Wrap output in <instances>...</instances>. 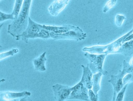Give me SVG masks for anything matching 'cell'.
I'll return each mask as SVG.
<instances>
[{"label": "cell", "instance_id": "1", "mask_svg": "<svg viewBox=\"0 0 133 101\" xmlns=\"http://www.w3.org/2000/svg\"><path fill=\"white\" fill-rule=\"evenodd\" d=\"M31 0H25L23 1L22 7L17 19L14 20L11 24L9 25L8 32L16 40L27 29L29 21V15Z\"/></svg>", "mask_w": 133, "mask_h": 101}, {"label": "cell", "instance_id": "2", "mask_svg": "<svg viewBox=\"0 0 133 101\" xmlns=\"http://www.w3.org/2000/svg\"><path fill=\"white\" fill-rule=\"evenodd\" d=\"M86 57L90 61V69L92 73H101L102 75L108 74L107 71L103 69V65L106 55H94L87 53L85 54Z\"/></svg>", "mask_w": 133, "mask_h": 101}, {"label": "cell", "instance_id": "3", "mask_svg": "<svg viewBox=\"0 0 133 101\" xmlns=\"http://www.w3.org/2000/svg\"><path fill=\"white\" fill-rule=\"evenodd\" d=\"M50 35L51 37L54 40L72 39L77 41L84 40L87 36L86 34L84 33L82 30L78 27L63 33L55 34L51 32Z\"/></svg>", "mask_w": 133, "mask_h": 101}, {"label": "cell", "instance_id": "4", "mask_svg": "<svg viewBox=\"0 0 133 101\" xmlns=\"http://www.w3.org/2000/svg\"><path fill=\"white\" fill-rule=\"evenodd\" d=\"M42 25L35 22L29 17L28 27L25 31L19 36L18 40L21 39L23 41L28 43L29 39L34 38L35 36L42 30Z\"/></svg>", "mask_w": 133, "mask_h": 101}, {"label": "cell", "instance_id": "5", "mask_svg": "<svg viewBox=\"0 0 133 101\" xmlns=\"http://www.w3.org/2000/svg\"><path fill=\"white\" fill-rule=\"evenodd\" d=\"M89 90L80 81L72 87V92L68 99L90 101L89 98Z\"/></svg>", "mask_w": 133, "mask_h": 101}, {"label": "cell", "instance_id": "6", "mask_svg": "<svg viewBox=\"0 0 133 101\" xmlns=\"http://www.w3.org/2000/svg\"><path fill=\"white\" fill-rule=\"evenodd\" d=\"M54 98L56 101H64L68 100L72 91V87L68 86L57 84L52 86Z\"/></svg>", "mask_w": 133, "mask_h": 101}, {"label": "cell", "instance_id": "7", "mask_svg": "<svg viewBox=\"0 0 133 101\" xmlns=\"http://www.w3.org/2000/svg\"><path fill=\"white\" fill-rule=\"evenodd\" d=\"M127 72L123 69L117 75H112L111 79L108 81L111 83L113 86L114 92L117 94L122 89L124 85L123 84V80L124 76L127 74Z\"/></svg>", "mask_w": 133, "mask_h": 101}, {"label": "cell", "instance_id": "8", "mask_svg": "<svg viewBox=\"0 0 133 101\" xmlns=\"http://www.w3.org/2000/svg\"><path fill=\"white\" fill-rule=\"evenodd\" d=\"M82 67L83 69V73L80 81L88 90L91 89L93 73L89 68V64L86 67L84 65H82Z\"/></svg>", "mask_w": 133, "mask_h": 101}, {"label": "cell", "instance_id": "9", "mask_svg": "<svg viewBox=\"0 0 133 101\" xmlns=\"http://www.w3.org/2000/svg\"><path fill=\"white\" fill-rule=\"evenodd\" d=\"M68 2L69 1H54L48 9L50 14L53 15H57L64 9Z\"/></svg>", "mask_w": 133, "mask_h": 101}, {"label": "cell", "instance_id": "10", "mask_svg": "<svg viewBox=\"0 0 133 101\" xmlns=\"http://www.w3.org/2000/svg\"><path fill=\"white\" fill-rule=\"evenodd\" d=\"M30 92L26 91H23L19 93H14V92H6L2 93L1 94V96L5 100L9 101L11 100L21 98L28 97L31 95Z\"/></svg>", "mask_w": 133, "mask_h": 101}, {"label": "cell", "instance_id": "11", "mask_svg": "<svg viewBox=\"0 0 133 101\" xmlns=\"http://www.w3.org/2000/svg\"><path fill=\"white\" fill-rule=\"evenodd\" d=\"M46 52H44L40 55L38 58L34 60L33 63L35 68L37 70L40 71H44L46 70L45 65L47 59L45 57Z\"/></svg>", "mask_w": 133, "mask_h": 101}, {"label": "cell", "instance_id": "12", "mask_svg": "<svg viewBox=\"0 0 133 101\" xmlns=\"http://www.w3.org/2000/svg\"><path fill=\"white\" fill-rule=\"evenodd\" d=\"M102 75L101 73H98L93 75L92 90L96 95H98V93L100 89V82Z\"/></svg>", "mask_w": 133, "mask_h": 101}, {"label": "cell", "instance_id": "13", "mask_svg": "<svg viewBox=\"0 0 133 101\" xmlns=\"http://www.w3.org/2000/svg\"><path fill=\"white\" fill-rule=\"evenodd\" d=\"M23 2V1H22H22L21 0L16 1L14 9L12 13L13 15L14 16L15 20L17 19L20 13L22 7Z\"/></svg>", "mask_w": 133, "mask_h": 101}, {"label": "cell", "instance_id": "14", "mask_svg": "<svg viewBox=\"0 0 133 101\" xmlns=\"http://www.w3.org/2000/svg\"><path fill=\"white\" fill-rule=\"evenodd\" d=\"M122 47V50L125 51L126 55H131L133 53V40L126 42Z\"/></svg>", "mask_w": 133, "mask_h": 101}, {"label": "cell", "instance_id": "15", "mask_svg": "<svg viewBox=\"0 0 133 101\" xmlns=\"http://www.w3.org/2000/svg\"><path fill=\"white\" fill-rule=\"evenodd\" d=\"M50 33L48 31L42 28L40 32L35 36L34 38H41L42 39H48V38H51Z\"/></svg>", "mask_w": 133, "mask_h": 101}, {"label": "cell", "instance_id": "16", "mask_svg": "<svg viewBox=\"0 0 133 101\" xmlns=\"http://www.w3.org/2000/svg\"><path fill=\"white\" fill-rule=\"evenodd\" d=\"M128 85V84L124 86V87L122 88V89L117 94L116 101H123L124 95H125Z\"/></svg>", "mask_w": 133, "mask_h": 101}, {"label": "cell", "instance_id": "17", "mask_svg": "<svg viewBox=\"0 0 133 101\" xmlns=\"http://www.w3.org/2000/svg\"><path fill=\"white\" fill-rule=\"evenodd\" d=\"M8 19L15 20V18L12 14H7L0 12V21H3Z\"/></svg>", "mask_w": 133, "mask_h": 101}, {"label": "cell", "instance_id": "18", "mask_svg": "<svg viewBox=\"0 0 133 101\" xmlns=\"http://www.w3.org/2000/svg\"><path fill=\"white\" fill-rule=\"evenodd\" d=\"M19 51L17 49H13L9 51L6 52L1 53V60L3 59V58H6V57H8L10 56H13L14 54L18 52Z\"/></svg>", "mask_w": 133, "mask_h": 101}, {"label": "cell", "instance_id": "19", "mask_svg": "<svg viewBox=\"0 0 133 101\" xmlns=\"http://www.w3.org/2000/svg\"><path fill=\"white\" fill-rule=\"evenodd\" d=\"M123 84L124 86L128 84L133 81V72L125 75L123 80Z\"/></svg>", "mask_w": 133, "mask_h": 101}, {"label": "cell", "instance_id": "20", "mask_svg": "<svg viewBox=\"0 0 133 101\" xmlns=\"http://www.w3.org/2000/svg\"><path fill=\"white\" fill-rule=\"evenodd\" d=\"M89 96L90 101H98V95H96L92 90H89Z\"/></svg>", "mask_w": 133, "mask_h": 101}, {"label": "cell", "instance_id": "21", "mask_svg": "<svg viewBox=\"0 0 133 101\" xmlns=\"http://www.w3.org/2000/svg\"><path fill=\"white\" fill-rule=\"evenodd\" d=\"M19 101H30V99L28 97H23L21 98Z\"/></svg>", "mask_w": 133, "mask_h": 101}, {"label": "cell", "instance_id": "22", "mask_svg": "<svg viewBox=\"0 0 133 101\" xmlns=\"http://www.w3.org/2000/svg\"><path fill=\"white\" fill-rule=\"evenodd\" d=\"M117 94L116 92H114V94H113V99H112V101H116V98Z\"/></svg>", "mask_w": 133, "mask_h": 101}]
</instances>
